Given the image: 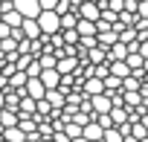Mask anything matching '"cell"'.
Masks as SVG:
<instances>
[{
  "label": "cell",
  "instance_id": "20",
  "mask_svg": "<svg viewBox=\"0 0 148 142\" xmlns=\"http://www.w3.org/2000/svg\"><path fill=\"white\" fill-rule=\"evenodd\" d=\"M0 110H6V99H3V93H0Z\"/></svg>",
  "mask_w": 148,
  "mask_h": 142
},
{
  "label": "cell",
  "instance_id": "5",
  "mask_svg": "<svg viewBox=\"0 0 148 142\" xmlns=\"http://www.w3.org/2000/svg\"><path fill=\"white\" fill-rule=\"evenodd\" d=\"M125 58H128V46H125V44H119V41L105 52V64H116V61H125Z\"/></svg>",
  "mask_w": 148,
  "mask_h": 142
},
{
  "label": "cell",
  "instance_id": "11",
  "mask_svg": "<svg viewBox=\"0 0 148 142\" xmlns=\"http://www.w3.org/2000/svg\"><path fill=\"white\" fill-rule=\"evenodd\" d=\"M15 125H18V113H15V110H0V128L9 130V128H15Z\"/></svg>",
  "mask_w": 148,
  "mask_h": 142
},
{
  "label": "cell",
  "instance_id": "16",
  "mask_svg": "<svg viewBox=\"0 0 148 142\" xmlns=\"http://www.w3.org/2000/svg\"><path fill=\"white\" fill-rule=\"evenodd\" d=\"M136 18L148 20V0H139V3H136Z\"/></svg>",
  "mask_w": 148,
  "mask_h": 142
},
{
  "label": "cell",
  "instance_id": "3",
  "mask_svg": "<svg viewBox=\"0 0 148 142\" xmlns=\"http://www.w3.org/2000/svg\"><path fill=\"white\" fill-rule=\"evenodd\" d=\"M44 84H41V79H26V84H23V96H29L32 102H41L44 99Z\"/></svg>",
  "mask_w": 148,
  "mask_h": 142
},
{
  "label": "cell",
  "instance_id": "19",
  "mask_svg": "<svg viewBox=\"0 0 148 142\" xmlns=\"http://www.w3.org/2000/svg\"><path fill=\"white\" fill-rule=\"evenodd\" d=\"M52 142H70V139H67L64 133H52Z\"/></svg>",
  "mask_w": 148,
  "mask_h": 142
},
{
  "label": "cell",
  "instance_id": "12",
  "mask_svg": "<svg viewBox=\"0 0 148 142\" xmlns=\"http://www.w3.org/2000/svg\"><path fill=\"white\" fill-rule=\"evenodd\" d=\"M108 116H110L113 128H119V125H125V122H128V110H125V107H113V110H110Z\"/></svg>",
  "mask_w": 148,
  "mask_h": 142
},
{
  "label": "cell",
  "instance_id": "1",
  "mask_svg": "<svg viewBox=\"0 0 148 142\" xmlns=\"http://www.w3.org/2000/svg\"><path fill=\"white\" fill-rule=\"evenodd\" d=\"M35 23H38L41 35H47V38H52V35L61 32V18H58L55 12H41V15L35 18Z\"/></svg>",
  "mask_w": 148,
  "mask_h": 142
},
{
  "label": "cell",
  "instance_id": "7",
  "mask_svg": "<svg viewBox=\"0 0 148 142\" xmlns=\"http://www.w3.org/2000/svg\"><path fill=\"white\" fill-rule=\"evenodd\" d=\"M44 99H47V102H49V107H52V110H58V113H61V110H64V104H67V96H64L61 90H49V93H44Z\"/></svg>",
  "mask_w": 148,
  "mask_h": 142
},
{
  "label": "cell",
  "instance_id": "6",
  "mask_svg": "<svg viewBox=\"0 0 148 142\" xmlns=\"http://www.w3.org/2000/svg\"><path fill=\"white\" fill-rule=\"evenodd\" d=\"M41 84H44V90L49 93V90H58V84H61V76L55 73V70H41Z\"/></svg>",
  "mask_w": 148,
  "mask_h": 142
},
{
  "label": "cell",
  "instance_id": "14",
  "mask_svg": "<svg viewBox=\"0 0 148 142\" xmlns=\"http://www.w3.org/2000/svg\"><path fill=\"white\" fill-rule=\"evenodd\" d=\"M76 23H79V15H76V12H67V15L61 18V32H67V29H76Z\"/></svg>",
  "mask_w": 148,
  "mask_h": 142
},
{
  "label": "cell",
  "instance_id": "9",
  "mask_svg": "<svg viewBox=\"0 0 148 142\" xmlns=\"http://www.w3.org/2000/svg\"><path fill=\"white\" fill-rule=\"evenodd\" d=\"M108 67H110V76H113V79H119V81H125V79L131 76V70H128V64H125V61H116V64H108Z\"/></svg>",
  "mask_w": 148,
  "mask_h": 142
},
{
  "label": "cell",
  "instance_id": "23",
  "mask_svg": "<svg viewBox=\"0 0 148 142\" xmlns=\"http://www.w3.org/2000/svg\"><path fill=\"white\" fill-rule=\"evenodd\" d=\"M0 20H3V18H0Z\"/></svg>",
  "mask_w": 148,
  "mask_h": 142
},
{
  "label": "cell",
  "instance_id": "10",
  "mask_svg": "<svg viewBox=\"0 0 148 142\" xmlns=\"http://www.w3.org/2000/svg\"><path fill=\"white\" fill-rule=\"evenodd\" d=\"M76 32H79V38H96V23L79 20V23H76Z\"/></svg>",
  "mask_w": 148,
  "mask_h": 142
},
{
  "label": "cell",
  "instance_id": "18",
  "mask_svg": "<svg viewBox=\"0 0 148 142\" xmlns=\"http://www.w3.org/2000/svg\"><path fill=\"white\" fill-rule=\"evenodd\" d=\"M139 55H142V61H148V41L139 44Z\"/></svg>",
  "mask_w": 148,
  "mask_h": 142
},
{
  "label": "cell",
  "instance_id": "21",
  "mask_svg": "<svg viewBox=\"0 0 148 142\" xmlns=\"http://www.w3.org/2000/svg\"><path fill=\"white\" fill-rule=\"evenodd\" d=\"M73 142H87V139H84V136H79V139H73Z\"/></svg>",
  "mask_w": 148,
  "mask_h": 142
},
{
  "label": "cell",
  "instance_id": "13",
  "mask_svg": "<svg viewBox=\"0 0 148 142\" xmlns=\"http://www.w3.org/2000/svg\"><path fill=\"white\" fill-rule=\"evenodd\" d=\"M3 23H6L9 29H21V23H23V18H21V15H18L15 9H12V12H6V15H3Z\"/></svg>",
  "mask_w": 148,
  "mask_h": 142
},
{
  "label": "cell",
  "instance_id": "24",
  "mask_svg": "<svg viewBox=\"0 0 148 142\" xmlns=\"http://www.w3.org/2000/svg\"><path fill=\"white\" fill-rule=\"evenodd\" d=\"M76 3H79V0H76Z\"/></svg>",
  "mask_w": 148,
  "mask_h": 142
},
{
  "label": "cell",
  "instance_id": "15",
  "mask_svg": "<svg viewBox=\"0 0 148 142\" xmlns=\"http://www.w3.org/2000/svg\"><path fill=\"white\" fill-rule=\"evenodd\" d=\"M102 142H122V133H119L116 128H110V130H105V136H102Z\"/></svg>",
  "mask_w": 148,
  "mask_h": 142
},
{
  "label": "cell",
  "instance_id": "22",
  "mask_svg": "<svg viewBox=\"0 0 148 142\" xmlns=\"http://www.w3.org/2000/svg\"><path fill=\"white\" fill-rule=\"evenodd\" d=\"M0 3H12V0H0Z\"/></svg>",
  "mask_w": 148,
  "mask_h": 142
},
{
  "label": "cell",
  "instance_id": "8",
  "mask_svg": "<svg viewBox=\"0 0 148 142\" xmlns=\"http://www.w3.org/2000/svg\"><path fill=\"white\" fill-rule=\"evenodd\" d=\"M21 32H23V41H38L41 38V29H38L35 20H23L21 23Z\"/></svg>",
  "mask_w": 148,
  "mask_h": 142
},
{
  "label": "cell",
  "instance_id": "17",
  "mask_svg": "<svg viewBox=\"0 0 148 142\" xmlns=\"http://www.w3.org/2000/svg\"><path fill=\"white\" fill-rule=\"evenodd\" d=\"M61 3V0H38V6H41V12H55V6Z\"/></svg>",
  "mask_w": 148,
  "mask_h": 142
},
{
  "label": "cell",
  "instance_id": "4",
  "mask_svg": "<svg viewBox=\"0 0 148 142\" xmlns=\"http://www.w3.org/2000/svg\"><path fill=\"white\" fill-rule=\"evenodd\" d=\"M79 70V58H70V55H64V58H58V64H55V73L64 79V76H73Z\"/></svg>",
  "mask_w": 148,
  "mask_h": 142
},
{
  "label": "cell",
  "instance_id": "2",
  "mask_svg": "<svg viewBox=\"0 0 148 142\" xmlns=\"http://www.w3.org/2000/svg\"><path fill=\"white\" fill-rule=\"evenodd\" d=\"M12 9L23 18V20H35L41 15V6H38V0H12Z\"/></svg>",
  "mask_w": 148,
  "mask_h": 142
}]
</instances>
